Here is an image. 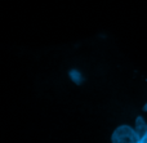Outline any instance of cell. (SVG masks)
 Here are the masks:
<instances>
[{
	"label": "cell",
	"mask_w": 147,
	"mask_h": 143,
	"mask_svg": "<svg viewBox=\"0 0 147 143\" xmlns=\"http://www.w3.org/2000/svg\"><path fill=\"white\" fill-rule=\"evenodd\" d=\"M136 132H137V134H138V137H140V143H141V139L143 138V136L146 134V132H147V125H146V123H145V120H143L142 117H137V120H136Z\"/></svg>",
	"instance_id": "cell-2"
},
{
	"label": "cell",
	"mask_w": 147,
	"mask_h": 143,
	"mask_svg": "<svg viewBox=\"0 0 147 143\" xmlns=\"http://www.w3.org/2000/svg\"><path fill=\"white\" fill-rule=\"evenodd\" d=\"M141 143H147V132H146L145 136H143V138L141 139Z\"/></svg>",
	"instance_id": "cell-3"
},
{
	"label": "cell",
	"mask_w": 147,
	"mask_h": 143,
	"mask_svg": "<svg viewBox=\"0 0 147 143\" xmlns=\"http://www.w3.org/2000/svg\"><path fill=\"white\" fill-rule=\"evenodd\" d=\"M112 142L116 143H140V137H138L136 129L130 128L128 125H121L112 134Z\"/></svg>",
	"instance_id": "cell-1"
}]
</instances>
